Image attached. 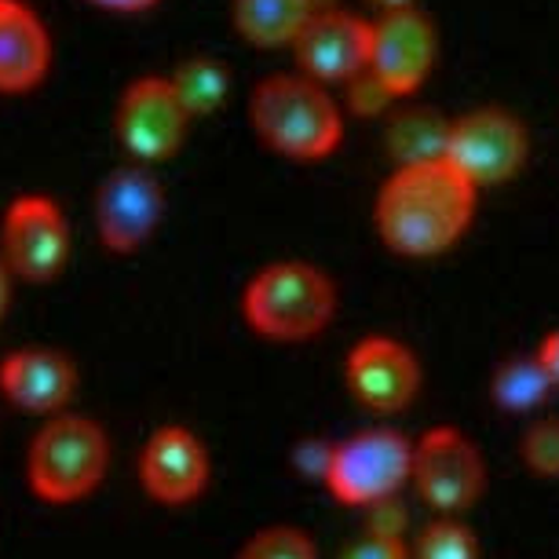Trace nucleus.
Returning <instances> with one entry per match:
<instances>
[{
	"mask_svg": "<svg viewBox=\"0 0 559 559\" xmlns=\"http://www.w3.org/2000/svg\"><path fill=\"white\" fill-rule=\"evenodd\" d=\"M479 187L450 157L395 165L373 202L377 235L395 257L436 260L468 235Z\"/></svg>",
	"mask_w": 559,
	"mask_h": 559,
	"instance_id": "f257e3e1",
	"label": "nucleus"
},
{
	"mask_svg": "<svg viewBox=\"0 0 559 559\" xmlns=\"http://www.w3.org/2000/svg\"><path fill=\"white\" fill-rule=\"evenodd\" d=\"M257 140L289 162H325L344 140V118L330 88L308 73H271L249 92Z\"/></svg>",
	"mask_w": 559,
	"mask_h": 559,
	"instance_id": "f03ea898",
	"label": "nucleus"
},
{
	"mask_svg": "<svg viewBox=\"0 0 559 559\" xmlns=\"http://www.w3.org/2000/svg\"><path fill=\"white\" fill-rule=\"evenodd\" d=\"M249 330L274 344H304L330 330L336 314V286L308 260H278L260 267L241 293Z\"/></svg>",
	"mask_w": 559,
	"mask_h": 559,
	"instance_id": "7ed1b4c3",
	"label": "nucleus"
},
{
	"mask_svg": "<svg viewBox=\"0 0 559 559\" xmlns=\"http://www.w3.org/2000/svg\"><path fill=\"white\" fill-rule=\"evenodd\" d=\"M110 442L92 417L56 414L26 453V479L40 501L70 504L88 498L107 476Z\"/></svg>",
	"mask_w": 559,
	"mask_h": 559,
	"instance_id": "20e7f679",
	"label": "nucleus"
},
{
	"mask_svg": "<svg viewBox=\"0 0 559 559\" xmlns=\"http://www.w3.org/2000/svg\"><path fill=\"white\" fill-rule=\"evenodd\" d=\"M414 476V439L395 428H366L333 442L322 483L341 504L369 509L377 501L399 498Z\"/></svg>",
	"mask_w": 559,
	"mask_h": 559,
	"instance_id": "39448f33",
	"label": "nucleus"
},
{
	"mask_svg": "<svg viewBox=\"0 0 559 559\" xmlns=\"http://www.w3.org/2000/svg\"><path fill=\"white\" fill-rule=\"evenodd\" d=\"M191 110L176 96L168 78H135L121 92L118 110H114V132L124 154L140 165L173 162L191 129Z\"/></svg>",
	"mask_w": 559,
	"mask_h": 559,
	"instance_id": "423d86ee",
	"label": "nucleus"
},
{
	"mask_svg": "<svg viewBox=\"0 0 559 559\" xmlns=\"http://www.w3.org/2000/svg\"><path fill=\"white\" fill-rule=\"evenodd\" d=\"M447 157L479 191L501 187L523 173L531 157V135L515 114L501 107H476L450 121Z\"/></svg>",
	"mask_w": 559,
	"mask_h": 559,
	"instance_id": "0eeeda50",
	"label": "nucleus"
},
{
	"mask_svg": "<svg viewBox=\"0 0 559 559\" xmlns=\"http://www.w3.org/2000/svg\"><path fill=\"white\" fill-rule=\"evenodd\" d=\"M420 501L442 515L472 509L483 490H487V461L476 447V439L464 436L461 428L439 425L425 431L414 442V476Z\"/></svg>",
	"mask_w": 559,
	"mask_h": 559,
	"instance_id": "6e6552de",
	"label": "nucleus"
},
{
	"mask_svg": "<svg viewBox=\"0 0 559 559\" xmlns=\"http://www.w3.org/2000/svg\"><path fill=\"white\" fill-rule=\"evenodd\" d=\"M0 257L15 278L45 286L70 260V227L62 205L48 194H19L0 227Z\"/></svg>",
	"mask_w": 559,
	"mask_h": 559,
	"instance_id": "1a4fd4ad",
	"label": "nucleus"
},
{
	"mask_svg": "<svg viewBox=\"0 0 559 559\" xmlns=\"http://www.w3.org/2000/svg\"><path fill=\"white\" fill-rule=\"evenodd\" d=\"M165 216V187L157 179L154 165H121L110 176H103L96 191V230L103 249L114 257H132L154 230L162 227Z\"/></svg>",
	"mask_w": 559,
	"mask_h": 559,
	"instance_id": "9d476101",
	"label": "nucleus"
},
{
	"mask_svg": "<svg viewBox=\"0 0 559 559\" xmlns=\"http://www.w3.org/2000/svg\"><path fill=\"white\" fill-rule=\"evenodd\" d=\"M439 59V29L420 12V4L377 12L373 45H369V73L392 92L395 99L417 96L428 84Z\"/></svg>",
	"mask_w": 559,
	"mask_h": 559,
	"instance_id": "9b49d317",
	"label": "nucleus"
},
{
	"mask_svg": "<svg viewBox=\"0 0 559 559\" xmlns=\"http://www.w3.org/2000/svg\"><path fill=\"white\" fill-rule=\"evenodd\" d=\"M347 392L369 414H403L420 392V362L395 336H362L344 362Z\"/></svg>",
	"mask_w": 559,
	"mask_h": 559,
	"instance_id": "f8f14e48",
	"label": "nucleus"
},
{
	"mask_svg": "<svg viewBox=\"0 0 559 559\" xmlns=\"http://www.w3.org/2000/svg\"><path fill=\"white\" fill-rule=\"evenodd\" d=\"M369 45H373V19L341 8H319L293 40V59L300 73L330 88V84H347L369 67Z\"/></svg>",
	"mask_w": 559,
	"mask_h": 559,
	"instance_id": "ddd939ff",
	"label": "nucleus"
},
{
	"mask_svg": "<svg viewBox=\"0 0 559 559\" xmlns=\"http://www.w3.org/2000/svg\"><path fill=\"white\" fill-rule=\"evenodd\" d=\"M140 483L154 501L187 504L209 487V450L191 428H157L140 453Z\"/></svg>",
	"mask_w": 559,
	"mask_h": 559,
	"instance_id": "4468645a",
	"label": "nucleus"
},
{
	"mask_svg": "<svg viewBox=\"0 0 559 559\" xmlns=\"http://www.w3.org/2000/svg\"><path fill=\"white\" fill-rule=\"evenodd\" d=\"M78 388V366L56 347H23L0 362V392L26 414H62Z\"/></svg>",
	"mask_w": 559,
	"mask_h": 559,
	"instance_id": "2eb2a0df",
	"label": "nucleus"
},
{
	"mask_svg": "<svg viewBox=\"0 0 559 559\" xmlns=\"http://www.w3.org/2000/svg\"><path fill=\"white\" fill-rule=\"evenodd\" d=\"M51 70V34L26 0H0V96H23Z\"/></svg>",
	"mask_w": 559,
	"mask_h": 559,
	"instance_id": "dca6fc26",
	"label": "nucleus"
},
{
	"mask_svg": "<svg viewBox=\"0 0 559 559\" xmlns=\"http://www.w3.org/2000/svg\"><path fill=\"white\" fill-rule=\"evenodd\" d=\"M319 8V0H230V19L246 45L278 51L293 48Z\"/></svg>",
	"mask_w": 559,
	"mask_h": 559,
	"instance_id": "f3484780",
	"label": "nucleus"
},
{
	"mask_svg": "<svg viewBox=\"0 0 559 559\" xmlns=\"http://www.w3.org/2000/svg\"><path fill=\"white\" fill-rule=\"evenodd\" d=\"M450 143V118L428 107H403L388 121V154L395 165L409 162H431L447 157Z\"/></svg>",
	"mask_w": 559,
	"mask_h": 559,
	"instance_id": "a211bd4d",
	"label": "nucleus"
},
{
	"mask_svg": "<svg viewBox=\"0 0 559 559\" xmlns=\"http://www.w3.org/2000/svg\"><path fill=\"white\" fill-rule=\"evenodd\" d=\"M552 392L556 384L548 377V369L542 366V358H537V352L504 358L490 381L493 403L509 409V414H534L537 406H545V399Z\"/></svg>",
	"mask_w": 559,
	"mask_h": 559,
	"instance_id": "6ab92c4d",
	"label": "nucleus"
},
{
	"mask_svg": "<svg viewBox=\"0 0 559 559\" xmlns=\"http://www.w3.org/2000/svg\"><path fill=\"white\" fill-rule=\"evenodd\" d=\"M176 96L191 110V118H209L224 107L230 92V70L213 56H191L168 73Z\"/></svg>",
	"mask_w": 559,
	"mask_h": 559,
	"instance_id": "aec40b11",
	"label": "nucleus"
},
{
	"mask_svg": "<svg viewBox=\"0 0 559 559\" xmlns=\"http://www.w3.org/2000/svg\"><path fill=\"white\" fill-rule=\"evenodd\" d=\"M414 559H479V537L468 523L442 515L420 531Z\"/></svg>",
	"mask_w": 559,
	"mask_h": 559,
	"instance_id": "412c9836",
	"label": "nucleus"
},
{
	"mask_svg": "<svg viewBox=\"0 0 559 559\" xmlns=\"http://www.w3.org/2000/svg\"><path fill=\"white\" fill-rule=\"evenodd\" d=\"M238 559H319V548L300 526H267L249 537Z\"/></svg>",
	"mask_w": 559,
	"mask_h": 559,
	"instance_id": "4be33fe9",
	"label": "nucleus"
},
{
	"mask_svg": "<svg viewBox=\"0 0 559 559\" xmlns=\"http://www.w3.org/2000/svg\"><path fill=\"white\" fill-rule=\"evenodd\" d=\"M520 453L534 476L559 479V417H542L526 428Z\"/></svg>",
	"mask_w": 559,
	"mask_h": 559,
	"instance_id": "5701e85b",
	"label": "nucleus"
},
{
	"mask_svg": "<svg viewBox=\"0 0 559 559\" xmlns=\"http://www.w3.org/2000/svg\"><path fill=\"white\" fill-rule=\"evenodd\" d=\"M341 559H414V552H409L406 537L366 531L362 537H355V542L344 548Z\"/></svg>",
	"mask_w": 559,
	"mask_h": 559,
	"instance_id": "b1692460",
	"label": "nucleus"
},
{
	"mask_svg": "<svg viewBox=\"0 0 559 559\" xmlns=\"http://www.w3.org/2000/svg\"><path fill=\"white\" fill-rule=\"evenodd\" d=\"M344 88H347V107H352L355 114H381V110H388L395 103L392 92H388L369 70H362L358 78H352Z\"/></svg>",
	"mask_w": 559,
	"mask_h": 559,
	"instance_id": "393cba45",
	"label": "nucleus"
},
{
	"mask_svg": "<svg viewBox=\"0 0 559 559\" xmlns=\"http://www.w3.org/2000/svg\"><path fill=\"white\" fill-rule=\"evenodd\" d=\"M88 4L103 8V12H114V15H140V12H151L162 0H88Z\"/></svg>",
	"mask_w": 559,
	"mask_h": 559,
	"instance_id": "a878e982",
	"label": "nucleus"
},
{
	"mask_svg": "<svg viewBox=\"0 0 559 559\" xmlns=\"http://www.w3.org/2000/svg\"><path fill=\"white\" fill-rule=\"evenodd\" d=\"M537 358H542V366L548 369L552 384L559 388V330H552L542 344H537Z\"/></svg>",
	"mask_w": 559,
	"mask_h": 559,
	"instance_id": "bb28decb",
	"label": "nucleus"
},
{
	"mask_svg": "<svg viewBox=\"0 0 559 559\" xmlns=\"http://www.w3.org/2000/svg\"><path fill=\"white\" fill-rule=\"evenodd\" d=\"M12 267L4 263V257H0V319H4V311H8V300H12Z\"/></svg>",
	"mask_w": 559,
	"mask_h": 559,
	"instance_id": "cd10ccee",
	"label": "nucleus"
},
{
	"mask_svg": "<svg viewBox=\"0 0 559 559\" xmlns=\"http://www.w3.org/2000/svg\"><path fill=\"white\" fill-rule=\"evenodd\" d=\"M369 8H377V12H395V8H409L417 4V0H366Z\"/></svg>",
	"mask_w": 559,
	"mask_h": 559,
	"instance_id": "c85d7f7f",
	"label": "nucleus"
}]
</instances>
